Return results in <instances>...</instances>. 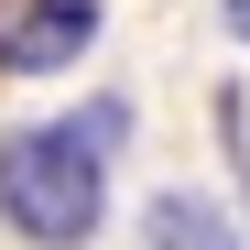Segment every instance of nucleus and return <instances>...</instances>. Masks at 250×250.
Listing matches in <instances>:
<instances>
[{"label": "nucleus", "mask_w": 250, "mask_h": 250, "mask_svg": "<svg viewBox=\"0 0 250 250\" xmlns=\"http://www.w3.org/2000/svg\"><path fill=\"white\" fill-rule=\"evenodd\" d=\"M98 0H0V76H65L98 44Z\"/></svg>", "instance_id": "f03ea898"}, {"label": "nucleus", "mask_w": 250, "mask_h": 250, "mask_svg": "<svg viewBox=\"0 0 250 250\" xmlns=\"http://www.w3.org/2000/svg\"><path fill=\"white\" fill-rule=\"evenodd\" d=\"M142 250H250L239 239V218L218 196H196V185H163L152 207H142Z\"/></svg>", "instance_id": "7ed1b4c3"}, {"label": "nucleus", "mask_w": 250, "mask_h": 250, "mask_svg": "<svg viewBox=\"0 0 250 250\" xmlns=\"http://www.w3.org/2000/svg\"><path fill=\"white\" fill-rule=\"evenodd\" d=\"M218 22H229V44H250V0H218Z\"/></svg>", "instance_id": "20e7f679"}, {"label": "nucleus", "mask_w": 250, "mask_h": 250, "mask_svg": "<svg viewBox=\"0 0 250 250\" xmlns=\"http://www.w3.org/2000/svg\"><path fill=\"white\" fill-rule=\"evenodd\" d=\"M109 142H120V109L0 131V229L33 250H87L109 218Z\"/></svg>", "instance_id": "f257e3e1"}]
</instances>
